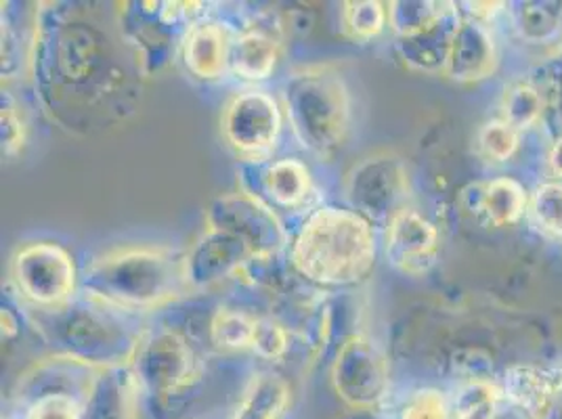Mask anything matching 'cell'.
<instances>
[{
  "label": "cell",
  "instance_id": "obj_1",
  "mask_svg": "<svg viewBox=\"0 0 562 419\" xmlns=\"http://www.w3.org/2000/svg\"><path fill=\"white\" fill-rule=\"evenodd\" d=\"M30 64L45 116L76 135L133 114L147 78L116 13L87 2H50L36 13Z\"/></svg>",
  "mask_w": 562,
  "mask_h": 419
},
{
  "label": "cell",
  "instance_id": "obj_2",
  "mask_svg": "<svg viewBox=\"0 0 562 419\" xmlns=\"http://www.w3.org/2000/svg\"><path fill=\"white\" fill-rule=\"evenodd\" d=\"M27 324L55 354H66L94 370L128 365L139 344V315L78 294L57 308H25Z\"/></svg>",
  "mask_w": 562,
  "mask_h": 419
},
{
  "label": "cell",
  "instance_id": "obj_3",
  "mask_svg": "<svg viewBox=\"0 0 562 419\" xmlns=\"http://www.w3.org/2000/svg\"><path fill=\"white\" fill-rule=\"evenodd\" d=\"M80 292L143 315L188 294L183 254L165 246H122L94 257L80 273Z\"/></svg>",
  "mask_w": 562,
  "mask_h": 419
},
{
  "label": "cell",
  "instance_id": "obj_4",
  "mask_svg": "<svg viewBox=\"0 0 562 419\" xmlns=\"http://www.w3.org/2000/svg\"><path fill=\"white\" fill-rule=\"evenodd\" d=\"M375 227L361 214L322 206L306 216L290 244L294 273L324 287H345L368 280L374 271Z\"/></svg>",
  "mask_w": 562,
  "mask_h": 419
},
{
  "label": "cell",
  "instance_id": "obj_5",
  "mask_svg": "<svg viewBox=\"0 0 562 419\" xmlns=\"http://www.w3.org/2000/svg\"><path fill=\"white\" fill-rule=\"evenodd\" d=\"M281 107L294 139L317 160L334 158L352 128V94L331 64L290 71L281 87Z\"/></svg>",
  "mask_w": 562,
  "mask_h": 419
},
{
  "label": "cell",
  "instance_id": "obj_6",
  "mask_svg": "<svg viewBox=\"0 0 562 419\" xmlns=\"http://www.w3.org/2000/svg\"><path fill=\"white\" fill-rule=\"evenodd\" d=\"M117 9L122 34L149 76L162 70L183 47L189 27L204 18V2H126Z\"/></svg>",
  "mask_w": 562,
  "mask_h": 419
},
{
  "label": "cell",
  "instance_id": "obj_7",
  "mask_svg": "<svg viewBox=\"0 0 562 419\" xmlns=\"http://www.w3.org/2000/svg\"><path fill=\"white\" fill-rule=\"evenodd\" d=\"M9 280L25 308H57L80 294V273L70 252L47 239L25 241L9 260Z\"/></svg>",
  "mask_w": 562,
  "mask_h": 419
},
{
  "label": "cell",
  "instance_id": "obj_8",
  "mask_svg": "<svg viewBox=\"0 0 562 419\" xmlns=\"http://www.w3.org/2000/svg\"><path fill=\"white\" fill-rule=\"evenodd\" d=\"M140 390L170 396L186 390L200 375V356L188 336L175 327H145L128 361Z\"/></svg>",
  "mask_w": 562,
  "mask_h": 419
},
{
  "label": "cell",
  "instance_id": "obj_9",
  "mask_svg": "<svg viewBox=\"0 0 562 419\" xmlns=\"http://www.w3.org/2000/svg\"><path fill=\"white\" fill-rule=\"evenodd\" d=\"M345 200L374 227H389L401 210L409 208V177L393 151H375L352 163L345 177Z\"/></svg>",
  "mask_w": 562,
  "mask_h": 419
},
{
  "label": "cell",
  "instance_id": "obj_10",
  "mask_svg": "<svg viewBox=\"0 0 562 419\" xmlns=\"http://www.w3.org/2000/svg\"><path fill=\"white\" fill-rule=\"evenodd\" d=\"M283 117L278 97L260 89H246L225 103L221 135L241 160L265 162L278 147Z\"/></svg>",
  "mask_w": 562,
  "mask_h": 419
},
{
  "label": "cell",
  "instance_id": "obj_11",
  "mask_svg": "<svg viewBox=\"0 0 562 419\" xmlns=\"http://www.w3.org/2000/svg\"><path fill=\"white\" fill-rule=\"evenodd\" d=\"M206 227L239 237L255 257H276L290 237L276 208L248 189L223 193L206 208Z\"/></svg>",
  "mask_w": 562,
  "mask_h": 419
},
{
  "label": "cell",
  "instance_id": "obj_12",
  "mask_svg": "<svg viewBox=\"0 0 562 419\" xmlns=\"http://www.w3.org/2000/svg\"><path fill=\"white\" fill-rule=\"evenodd\" d=\"M331 384L351 407H374L391 386V365L384 350L370 336L352 333L334 356Z\"/></svg>",
  "mask_w": 562,
  "mask_h": 419
},
{
  "label": "cell",
  "instance_id": "obj_13",
  "mask_svg": "<svg viewBox=\"0 0 562 419\" xmlns=\"http://www.w3.org/2000/svg\"><path fill=\"white\" fill-rule=\"evenodd\" d=\"M252 257V250L239 237L206 227L183 254L188 294H200L241 275Z\"/></svg>",
  "mask_w": 562,
  "mask_h": 419
},
{
  "label": "cell",
  "instance_id": "obj_14",
  "mask_svg": "<svg viewBox=\"0 0 562 419\" xmlns=\"http://www.w3.org/2000/svg\"><path fill=\"white\" fill-rule=\"evenodd\" d=\"M386 258L398 273L409 278H422L437 264L441 239L439 229L418 210L398 212L386 227Z\"/></svg>",
  "mask_w": 562,
  "mask_h": 419
},
{
  "label": "cell",
  "instance_id": "obj_15",
  "mask_svg": "<svg viewBox=\"0 0 562 419\" xmlns=\"http://www.w3.org/2000/svg\"><path fill=\"white\" fill-rule=\"evenodd\" d=\"M283 53V22L278 13L262 11L235 34L229 71L246 82L271 78Z\"/></svg>",
  "mask_w": 562,
  "mask_h": 419
},
{
  "label": "cell",
  "instance_id": "obj_16",
  "mask_svg": "<svg viewBox=\"0 0 562 419\" xmlns=\"http://www.w3.org/2000/svg\"><path fill=\"white\" fill-rule=\"evenodd\" d=\"M97 372L99 370L82 361L50 352L22 373L15 396L25 409L48 396H74L85 400L93 386Z\"/></svg>",
  "mask_w": 562,
  "mask_h": 419
},
{
  "label": "cell",
  "instance_id": "obj_17",
  "mask_svg": "<svg viewBox=\"0 0 562 419\" xmlns=\"http://www.w3.org/2000/svg\"><path fill=\"white\" fill-rule=\"evenodd\" d=\"M497 66L499 50L490 24L462 18L443 76L460 84H472L490 78Z\"/></svg>",
  "mask_w": 562,
  "mask_h": 419
},
{
  "label": "cell",
  "instance_id": "obj_18",
  "mask_svg": "<svg viewBox=\"0 0 562 419\" xmlns=\"http://www.w3.org/2000/svg\"><path fill=\"white\" fill-rule=\"evenodd\" d=\"M460 24H462L460 7L458 2H449L446 13L435 24L424 27L418 34L397 38L395 48L401 61L409 70L420 71V73H430V76L446 73L447 59Z\"/></svg>",
  "mask_w": 562,
  "mask_h": 419
},
{
  "label": "cell",
  "instance_id": "obj_19",
  "mask_svg": "<svg viewBox=\"0 0 562 419\" xmlns=\"http://www.w3.org/2000/svg\"><path fill=\"white\" fill-rule=\"evenodd\" d=\"M235 34L229 24L206 15L191 25L181 47L189 73L206 82L225 76L229 71Z\"/></svg>",
  "mask_w": 562,
  "mask_h": 419
},
{
  "label": "cell",
  "instance_id": "obj_20",
  "mask_svg": "<svg viewBox=\"0 0 562 419\" xmlns=\"http://www.w3.org/2000/svg\"><path fill=\"white\" fill-rule=\"evenodd\" d=\"M248 163L257 168V181L248 191L257 193L273 208H303L313 195V177L303 160L280 158Z\"/></svg>",
  "mask_w": 562,
  "mask_h": 419
},
{
  "label": "cell",
  "instance_id": "obj_21",
  "mask_svg": "<svg viewBox=\"0 0 562 419\" xmlns=\"http://www.w3.org/2000/svg\"><path fill=\"white\" fill-rule=\"evenodd\" d=\"M139 390L128 365L99 370L82 403V419H135Z\"/></svg>",
  "mask_w": 562,
  "mask_h": 419
},
{
  "label": "cell",
  "instance_id": "obj_22",
  "mask_svg": "<svg viewBox=\"0 0 562 419\" xmlns=\"http://www.w3.org/2000/svg\"><path fill=\"white\" fill-rule=\"evenodd\" d=\"M502 388L513 407L538 418L562 393V365H513L504 373Z\"/></svg>",
  "mask_w": 562,
  "mask_h": 419
},
{
  "label": "cell",
  "instance_id": "obj_23",
  "mask_svg": "<svg viewBox=\"0 0 562 419\" xmlns=\"http://www.w3.org/2000/svg\"><path fill=\"white\" fill-rule=\"evenodd\" d=\"M508 405L504 388L490 377L464 380L449 396L451 419H497Z\"/></svg>",
  "mask_w": 562,
  "mask_h": 419
},
{
  "label": "cell",
  "instance_id": "obj_24",
  "mask_svg": "<svg viewBox=\"0 0 562 419\" xmlns=\"http://www.w3.org/2000/svg\"><path fill=\"white\" fill-rule=\"evenodd\" d=\"M518 36L529 45H552L562 36V2L527 0L510 4Z\"/></svg>",
  "mask_w": 562,
  "mask_h": 419
},
{
  "label": "cell",
  "instance_id": "obj_25",
  "mask_svg": "<svg viewBox=\"0 0 562 419\" xmlns=\"http://www.w3.org/2000/svg\"><path fill=\"white\" fill-rule=\"evenodd\" d=\"M529 210V193L513 177H497L483 186L481 218L493 227L516 225Z\"/></svg>",
  "mask_w": 562,
  "mask_h": 419
},
{
  "label": "cell",
  "instance_id": "obj_26",
  "mask_svg": "<svg viewBox=\"0 0 562 419\" xmlns=\"http://www.w3.org/2000/svg\"><path fill=\"white\" fill-rule=\"evenodd\" d=\"M290 403V384L278 373H258L248 384L235 419H278Z\"/></svg>",
  "mask_w": 562,
  "mask_h": 419
},
{
  "label": "cell",
  "instance_id": "obj_27",
  "mask_svg": "<svg viewBox=\"0 0 562 419\" xmlns=\"http://www.w3.org/2000/svg\"><path fill=\"white\" fill-rule=\"evenodd\" d=\"M546 112V97L541 89L529 80L510 82L499 101V117L508 122L518 133L538 126Z\"/></svg>",
  "mask_w": 562,
  "mask_h": 419
},
{
  "label": "cell",
  "instance_id": "obj_28",
  "mask_svg": "<svg viewBox=\"0 0 562 419\" xmlns=\"http://www.w3.org/2000/svg\"><path fill=\"white\" fill-rule=\"evenodd\" d=\"M258 317L234 306H221L212 315L209 336L212 347L225 352L252 349Z\"/></svg>",
  "mask_w": 562,
  "mask_h": 419
},
{
  "label": "cell",
  "instance_id": "obj_29",
  "mask_svg": "<svg viewBox=\"0 0 562 419\" xmlns=\"http://www.w3.org/2000/svg\"><path fill=\"white\" fill-rule=\"evenodd\" d=\"M389 25V7L380 0H352L340 7V27L352 43H370Z\"/></svg>",
  "mask_w": 562,
  "mask_h": 419
},
{
  "label": "cell",
  "instance_id": "obj_30",
  "mask_svg": "<svg viewBox=\"0 0 562 419\" xmlns=\"http://www.w3.org/2000/svg\"><path fill=\"white\" fill-rule=\"evenodd\" d=\"M386 7H389V27L395 32V38H405L435 24L446 13L449 2L397 0V2H386Z\"/></svg>",
  "mask_w": 562,
  "mask_h": 419
},
{
  "label": "cell",
  "instance_id": "obj_31",
  "mask_svg": "<svg viewBox=\"0 0 562 419\" xmlns=\"http://www.w3.org/2000/svg\"><path fill=\"white\" fill-rule=\"evenodd\" d=\"M520 135L502 117L487 120L476 133V147L485 160L493 163L510 162L520 149Z\"/></svg>",
  "mask_w": 562,
  "mask_h": 419
},
{
  "label": "cell",
  "instance_id": "obj_32",
  "mask_svg": "<svg viewBox=\"0 0 562 419\" xmlns=\"http://www.w3.org/2000/svg\"><path fill=\"white\" fill-rule=\"evenodd\" d=\"M529 218L543 234L562 237V183L546 181L529 193Z\"/></svg>",
  "mask_w": 562,
  "mask_h": 419
},
{
  "label": "cell",
  "instance_id": "obj_33",
  "mask_svg": "<svg viewBox=\"0 0 562 419\" xmlns=\"http://www.w3.org/2000/svg\"><path fill=\"white\" fill-rule=\"evenodd\" d=\"M292 275H296L292 264L290 262L283 264L280 254H276V257H252L239 278L250 281L258 290L285 296L292 285Z\"/></svg>",
  "mask_w": 562,
  "mask_h": 419
},
{
  "label": "cell",
  "instance_id": "obj_34",
  "mask_svg": "<svg viewBox=\"0 0 562 419\" xmlns=\"http://www.w3.org/2000/svg\"><path fill=\"white\" fill-rule=\"evenodd\" d=\"M290 349V327L276 317H258L252 352L262 361H278Z\"/></svg>",
  "mask_w": 562,
  "mask_h": 419
},
{
  "label": "cell",
  "instance_id": "obj_35",
  "mask_svg": "<svg viewBox=\"0 0 562 419\" xmlns=\"http://www.w3.org/2000/svg\"><path fill=\"white\" fill-rule=\"evenodd\" d=\"M0 124H2V151L7 158H13L24 149L27 126H25L24 116L20 114L18 101L9 93H2Z\"/></svg>",
  "mask_w": 562,
  "mask_h": 419
},
{
  "label": "cell",
  "instance_id": "obj_36",
  "mask_svg": "<svg viewBox=\"0 0 562 419\" xmlns=\"http://www.w3.org/2000/svg\"><path fill=\"white\" fill-rule=\"evenodd\" d=\"M403 419H451L449 398L435 388H422L409 396Z\"/></svg>",
  "mask_w": 562,
  "mask_h": 419
},
{
  "label": "cell",
  "instance_id": "obj_37",
  "mask_svg": "<svg viewBox=\"0 0 562 419\" xmlns=\"http://www.w3.org/2000/svg\"><path fill=\"white\" fill-rule=\"evenodd\" d=\"M82 403L74 396H48L34 403L25 419H82Z\"/></svg>",
  "mask_w": 562,
  "mask_h": 419
},
{
  "label": "cell",
  "instance_id": "obj_38",
  "mask_svg": "<svg viewBox=\"0 0 562 419\" xmlns=\"http://www.w3.org/2000/svg\"><path fill=\"white\" fill-rule=\"evenodd\" d=\"M546 163L550 174L554 177V181L562 183V135L548 145V154H546Z\"/></svg>",
  "mask_w": 562,
  "mask_h": 419
},
{
  "label": "cell",
  "instance_id": "obj_39",
  "mask_svg": "<svg viewBox=\"0 0 562 419\" xmlns=\"http://www.w3.org/2000/svg\"><path fill=\"white\" fill-rule=\"evenodd\" d=\"M20 333V315L2 304V340H11Z\"/></svg>",
  "mask_w": 562,
  "mask_h": 419
},
{
  "label": "cell",
  "instance_id": "obj_40",
  "mask_svg": "<svg viewBox=\"0 0 562 419\" xmlns=\"http://www.w3.org/2000/svg\"><path fill=\"white\" fill-rule=\"evenodd\" d=\"M536 419H562V393Z\"/></svg>",
  "mask_w": 562,
  "mask_h": 419
}]
</instances>
